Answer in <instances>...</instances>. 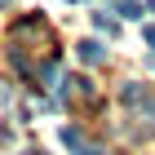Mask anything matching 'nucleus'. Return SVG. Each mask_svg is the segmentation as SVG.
I'll return each instance as SVG.
<instances>
[{
	"mask_svg": "<svg viewBox=\"0 0 155 155\" xmlns=\"http://www.w3.org/2000/svg\"><path fill=\"white\" fill-rule=\"evenodd\" d=\"M142 40H146V45L155 49V22H146V27H142Z\"/></svg>",
	"mask_w": 155,
	"mask_h": 155,
	"instance_id": "6",
	"label": "nucleus"
},
{
	"mask_svg": "<svg viewBox=\"0 0 155 155\" xmlns=\"http://www.w3.org/2000/svg\"><path fill=\"white\" fill-rule=\"evenodd\" d=\"M124 102H129L133 111H146V115L155 120V97H151V89H146V84L129 80V84H124Z\"/></svg>",
	"mask_w": 155,
	"mask_h": 155,
	"instance_id": "1",
	"label": "nucleus"
},
{
	"mask_svg": "<svg viewBox=\"0 0 155 155\" xmlns=\"http://www.w3.org/2000/svg\"><path fill=\"white\" fill-rule=\"evenodd\" d=\"M75 53H80V62H89V67H97V62L107 58V49L97 45V40H80V45H75Z\"/></svg>",
	"mask_w": 155,
	"mask_h": 155,
	"instance_id": "3",
	"label": "nucleus"
},
{
	"mask_svg": "<svg viewBox=\"0 0 155 155\" xmlns=\"http://www.w3.org/2000/svg\"><path fill=\"white\" fill-rule=\"evenodd\" d=\"M151 9H155V0H151Z\"/></svg>",
	"mask_w": 155,
	"mask_h": 155,
	"instance_id": "8",
	"label": "nucleus"
},
{
	"mask_svg": "<svg viewBox=\"0 0 155 155\" xmlns=\"http://www.w3.org/2000/svg\"><path fill=\"white\" fill-rule=\"evenodd\" d=\"M93 27H97V31H107V36H115V31H120L115 22H107V13H97V18H93Z\"/></svg>",
	"mask_w": 155,
	"mask_h": 155,
	"instance_id": "5",
	"label": "nucleus"
},
{
	"mask_svg": "<svg viewBox=\"0 0 155 155\" xmlns=\"http://www.w3.org/2000/svg\"><path fill=\"white\" fill-rule=\"evenodd\" d=\"M62 146H67L71 155H102V146H97V142H89L80 129H71V124L62 129Z\"/></svg>",
	"mask_w": 155,
	"mask_h": 155,
	"instance_id": "2",
	"label": "nucleus"
},
{
	"mask_svg": "<svg viewBox=\"0 0 155 155\" xmlns=\"http://www.w3.org/2000/svg\"><path fill=\"white\" fill-rule=\"evenodd\" d=\"M27 155H40V151H27Z\"/></svg>",
	"mask_w": 155,
	"mask_h": 155,
	"instance_id": "7",
	"label": "nucleus"
},
{
	"mask_svg": "<svg viewBox=\"0 0 155 155\" xmlns=\"http://www.w3.org/2000/svg\"><path fill=\"white\" fill-rule=\"evenodd\" d=\"M107 9L120 18H142V0H107Z\"/></svg>",
	"mask_w": 155,
	"mask_h": 155,
	"instance_id": "4",
	"label": "nucleus"
}]
</instances>
